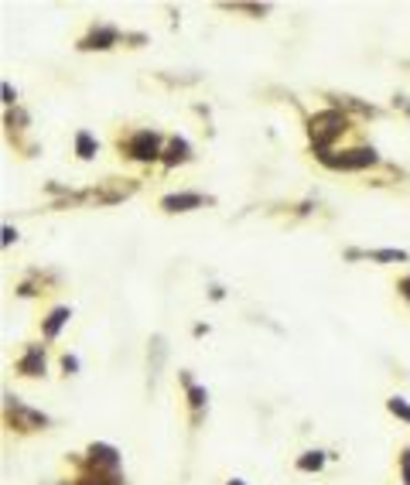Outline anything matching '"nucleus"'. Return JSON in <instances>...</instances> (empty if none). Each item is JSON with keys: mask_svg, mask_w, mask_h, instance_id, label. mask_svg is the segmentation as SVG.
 <instances>
[{"mask_svg": "<svg viewBox=\"0 0 410 485\" xmlns=\"http://www.w3.org/2000/svg\"><path fill=\"white\" fill-rule=\"evenodd\" d=\"M318 161L328 164V168L356 171V168H369V164H376V151H373V147H352V151H342L338 158H332V151H325V154H318Z\"/></svg>", "mask_w": 410, "mask_h": 485, "instance_id": "20e7f679", "label": "nucleus"}, {"mask_svg": "<svg viewBox=\"0 0 410 485\" xmlns=\"http://www.w3.org/2000/svg\"><path fill=\"white\" fill-rule=\"evenodd\" d=\"M17 373L21 376H41L45 373V352L38 345H28V352L17 359Z\"/></svg>", "mask_w": 410, "mask_h": 485, "instance_id": "0eeeda50", "label": "nucleus"}, {"mask_svg": "<svg viewBox=\"0 0 410 485\" xmlns=\"http://www.w3.org/2000/svg\"><path fill=\"white\" fill-rule=\"evenodd\" d=\"M400 479H404V485H410V448L400 455Z\"/></svg>", "mask_w": 410, "mask_h": 485, "instance_id": "f3484780", "label": "nucleus"}, {"mask_svg": "<svg viewBox=\"0 0 410 485\" xmlns=\"http://www.w3.org/2000/svg\"><path fill=\"white\" fill-rule=\"evenodd\" d=\"M89 465L96 472H116L120 468V451L109 444H89Z\"/></svg>", "mask_w": 410, "mask_h": 485, "instance_id": "423d86ee", "label": "nucleus"}, {"mask_svg": "<svg viewBox=\"0 0 410 485\" xmlns=\"http://www.w3.org/2000/svg\"><path fill=\"white\" fill-rule=\"evenodd\" d=\"M349 257H352V260H356V257H366V260H376V263H400V260H407L404 250H366V253L349 250Z\"/></svg>", "mask_w": 410, "mask_h": 485, "instance_id": "9d476101", "label": "nucleus"}, {"mask_svg": "<svg viewBox=\"0 0 410 485\" xmlns=\"http://www.w3.org/2000/svg\"><path fill=\"white\" fill-rule=\"evenodd\" d=\"M120 151L133 161H158L161 158V137L154 130H137L120 144Z\"/></svg>", "mask_w": 410, "mask_h": 485, "instance_id": "f03ea898", "label": "nucleus"}, {"mask_svg": "<svg viewBox=\"0 0 410 485\" xmlns=\"http://www.w3.org/2000/svg\"><path fill=\"white\" fill-rule=\"evenodd\" d=\"M17 239V229H10V226H3V246H10Z\"/></svg>", "mask_w": 410, "mask_h": 485, "instance_id": "aec40b11", "label": "nucleus"}, {"mask_svg": "<svg viewBox=\"0 0 410 485\" xmlns=\"http://www.w3.org/2000/svg\"><path fill=\"white\" fill-rule=\"evenodd\" d=\"M192 158V147H188V140H182V137H171V144H168V151H164V164L168 168H175V164H182V161H188Z\"/></svg>", "mask_w": 410, "mask_h": 485, "instance_id": "1a4fd4ad", "label": "nucleus"}, {"mask_svg": "<svg viewBox=\"0 0 410 485\" xmlns=\"http://www.w3.org/2000/svg\"><path fill=\"white\" fill-rule=\"evenodd\" d=\"M76 151H79V158H83V161H89V158L96 154V140H93L86 130H79V133H76Z\"/></svg>", "mask_w": 410, "mask_h": 485, "instance_id": "f8f14e48", "label": "nucleus"}, {"mask_svg": "<svg viewBox=\"0 0 410 485\" xmlns=\"http://www.w3.org/2000/svg\"><path fill=\"white\" fill-rule=\"evenodd\" d=\"M208 202H212V198H205V195L178 192V195H164V198H161V208H164V212H192V208H202Z\"/></svg>", "mask_w": 410, "mask_h": 485, "instance_id": "39448f33", "label": "nucleus"}, {"mask_svg": "<svg viewBox=\"0 0 410 485\" xmlns=\"http://www.w3.org/2000/svg\"><path fill=\"white\" fill-rule=\"evenodd\" d=\"M62 369H65V373H76V369H79V359H76V356H65V359H62Z\"/></svg>", "mask_w": 410, "mask_h": 485, "instance_id": "a211bd4d", "label": "nucleus"}, {"mask_svg": "<svg viewBox=\"0 0 410 485\" xmlns=\"http://www.w3.org/2000/svg\"><path fill=\"white\" fill-rule=\"evenodd\" d=\"M72 318V311L69 308H55L48 318H45V325H41V332H45V338H55L58 332H62V325Z\"/></svg>", "mask_w": 410, "mask_h": 485, "instance_id": "9b49d317", "label": "nucleus"}, {"mask_svg": "<svg viewBox=\"0 0 410 485\" xmlns=\"http://www.w3.org/2000/svg\"><path fill=\"white\" fill-rule=\"evenodd\" d=\"M345 127H349V120H345V113H338V109H321V113H314V116L308 120L311 147H314L318 154H325L328 144H332L335 137L345 133Z\"/></svg>", "mask_w": 410, "mask_h": 485, "instance_id": "f257e3e1", "label": "nucleus"}, {"mask_svg": "<svg viewBox=\"0 0 410 485\" xmlns=\"http://www.w3.org/2000/svg\"><path fill=\"white\" fill-rule=\"evenodd\" d=\"M397 291H400V294H404V297H407V301H410V277H404V281L397 284Z\"/></svg>", "mask_w": 410, "mask_h": 485, "instance_id": "412c9836", "label": "nucleus"}, {"mask_svg": "<svg viewBox=\"0 0 410 485\" xmlns=\"http://www.w3.org/2000/svg\"><path fill=\"white\" fill-rule=\"evenodd\" d=\"M387 410H390L393 417H400V420H407L410 424V403L404 400V396H390V400H387Z\"/></svg>", "mask_w": 410, "mask_h": 485, "instance_id": "4468645a", "label": "nucleus"}, {"mask_svg": "<svg viewBox=\"0 0 410 485\" xmlns=\"http://www.w3.org/2000/svg\"><path fill=\"white\" fill-rule=\"evenodd\" d=\"M205 400H208V396H205L202 387H192V389H188V403H192V410H202Z\"/></svg>", "mask_w": 410, "mask_h": 485, "instance_id": "dca6fc26", "label": "nucleus"}, {"mask_svg": "<svg viewBox=\"0 0 410 485\" xmlns=\"http://www.w3.org/2000/svg\"><path fill=\"white\" fill-rule=\"evenodd\" d=\"M113 41H116V31H113V28H93V31L79 41V48H86V52L100 48V52H102V48H109Z\"/></svg>", "mask_w": 410, "mask_h": 485, "instance_id": "6e6552de", "label": "nucleus"}, {"mask_svg": "<svg viewBox=\"0 0 410 485\" xmlns=\"http://www.w3.org/2000/svg\"><path fill=\"white\" fill-rule=\"evenodd\" d=\"M229 485H243V482H239V479H233V482H229Z\"/></svg>", "mask_w": 410, "mask_h": 485, "instance_id": "4be33fe9", "label": "nucleus"}, {"mask_svg": "<svg viewBox=\"0 0 410 485\" xmlns=\"http://www.w3.org/2000/svg\"><path fill=\"white\" fill-rule=\"evenodd\" d=\"M7 420L21 434H31V431H45L48 427V417L38 413V410H31V407H24L17 396H7Z\"/></svg>", "mask_w": 410, "mask_h": 485, "instance_id": "7ed1b4c3", "label": "nucleus"}, {"mask_svg": "<svg viewBox=\"0 0 410 485\" xmlns=\"http://www.w3.org/2000/svg\"><path fill=\"white\" fill-rule=\"evenodd\" d=\"M76 485H123L116 472H96V475H83Z\"/></svg>", "mask_w": 410, "mask_h": 485, "instance_id": "ddd939ff", "label": "nucleus"}, {"mask_svg": "<svg viewBox=\"0 0 410 485\" xmlns=\"http://www.w3.org/2000/svg\"><path fill=\"white\" fill-rule=\"evenodd\" d=\"M321 465H325V455L321 451H308L305 458H298V468L301 472H318Z\"/></svg>", "mask_w": 410, "mask_h": 485, "instance_id": "2eb2a0df", "label": "nucleus"}, {"mask_svg": "<svg viewBox=\"0 0 410 485\" xmlns=\"http://www.w3.org/2000/svg\"><path fill=\"white\" fill-rule=\"evenodd\" d=\"M3 103H7V106H14V103H17V93L10 89V83H3Z\"/></svg>", "mask_w": 410, "mask_h": 485, "instance_id": "6ab92c4d", "label": "nucleus"}]
</instances>
